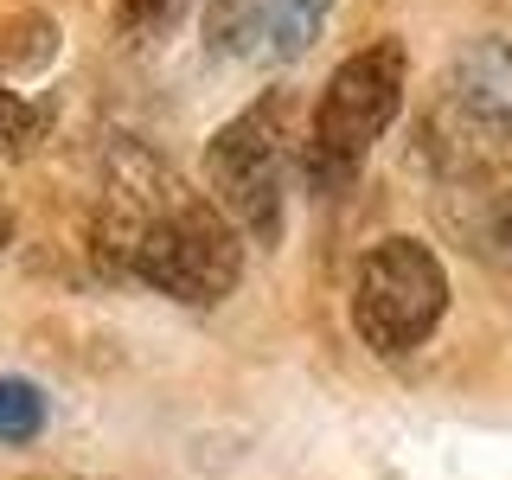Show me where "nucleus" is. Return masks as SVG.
Returning a JSON list of instances; mask_svg holds the SVG:
<instances>
[{"mask_svg": "<svg viewBox=\"0 0 512 480\" xmlns=\"http://www.w3.org/2000/svg\"><path fill=\"white\" fill-rule=\"evenodd\" d=\"M96 250L186 308H218L244 282V231L212 199L186 192L141 148L109 154V186L96 205Z\"/></svg>", "mask_w": 512, "mask_h": 480, "instance_id": "obj_1", "label": "nucleus"}, {"mask_svg": "<svg viewBox=\"0 0 512 480\" xmlns=\"http://www.w3.org/2000/svg\"><path fill=\"white\" fill-rule=\"evenodd\" d=\"M404 77H410L404 39H372L333 64L327 90L314 103L308 141H301V173H308V186L320 199H333V192H346L359 180L365 154L378 148V135L404 109Z\"/></svg>", "mask_w": 512, "mask_h": 480, "instance_id": "obj_2", "label": "nucleus"}, {"mask_svg": "<svg viewBox=\"0 0 512 480\" xmlns=\"http://www.w3.org/2000/svg\"><path fill=\"white\" fill-rule=\"evenodd\" d=\"M423 148L448 180H493L512 173V45L474 39L442 71L423 122Z\"/></svg>", "mask_w": 512, "mask_h": 480, "instance_id": "obj_3", "label": "nucleus"}, {"mask_svg": "<svg viewBox=\"0 0 512 480\" xmlns=\"http://www.w3.org/2000/svg\"><path fill=\"white\" fill-rule=\"evenodd\" d=\"M301 141H295V96L263 90L250 109H237L231 122L205 141V186L212 205L256 244L282 237V186L295 167Z\"/></svg>", "mask_w": 512, "mask_h": 480, "instance_id": "obj_4", "label": "nucleus"}, {"mask_svg": "<svg viewBox=\"0 0 512 480\" xmlns=\"http://www.w3.org/2000/svg\"><path fill=\"white\" fill-rule=\"evenodd\" d=\"M448 314V269L423 237H384L359 256L352 276V333L378 359H404L442 327Z\"/></svg>", "mask_w": 512, "mask_h": 480, "instance_id": "obj_5", "label": "nucleus"}, {"mask_svg": "<svg viewBox=\"0 0 512 480\" xmlns=\"http://www.w3.org/2000/svg\"><path fill=\"white\" fill-rule=\"evenodd\" d=\"M327 13H333V0H269V13H263V52L269 58H301L320 39Z\"/></svg>", "mask_w": 512, "mask_h": 480, "instance_id": "obj_6", "label": "nucleus"}, {"mask_svg": "<svg viewBox=\"0 0 512 480\" xmlns=\"http://www.w3.org/2000/svg\"><path fill=\"white\" fill-rule=\"evenodd\" d=\"M263 13L269 0H205V45L212 58H237L263 39Z\"/></svg>", "mask_w": 512, "mask_h": 480, "instance_id": "obj_7", "label": "nucleus"}, {"mask_svg": "<svg viewBox=\"0 0 512 480\" xmlns=\"http://www.w3.org/2000/svg\"><path fill=\"white\" fill-rule=\"evenodd\" d=\"M45 429V391L32 378H0V442H32Z\"/></svg>", "mask_w": 512, "mask_h": 480, "instance_id": "obj_8", "label": "nucleus"}, {"mask_svg": "<svg viewBox=\"0 0 512 480\" xmlns=\"http://www.w3.org/2000/svg\"><path fill=\"white\" fill-rule=\"evenodd\" d=\"M45 122H52V103H32V96H20L13 84H0V141H7V148L39 141Z\"/></svg>", "mask_w": 512, "mask_h": 480, "instance_id": "obj_9", "label": "nucleus"}, {"mask_svg": "<svg viewBox=\"0 0 512 480\" xmlns=\"http://www.w3.org/2000/svg\"><path fill=\"white\" fill-rule=\"evenodd\" d=\"M186 13V0H116V26L148 39V32H167L173 20Z\"/></svg>", "mask_w": 512, "mask_h": 480, "instance_id": "obj_10", "label": "nucleus"}, {"mask_svg": "<svg viewBox=\"0 0 512 480\" xmlns=\"http://www.w3.org/2000/svg\"><path fill=\"white\" fill-rule=\"evenodd\" d=\"M7 244H13V218L0 212V250H7Z\"/></svg>", "mask_w": 512, "mask_h": 480, "instance_id": "obj_11", "label": "nucleus"}]
</instances>
